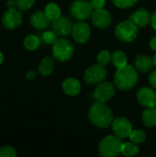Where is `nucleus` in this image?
<instances>
[{
	"mask_svg": "<svg viewBox=\"0 0 156 157\" xmlns=\"http://www.w3.org/2000/svg\"><path fill=\"white\" fill-rule=\"evenodd\" d=\"M139 152H140V148L138 144L133 142L123 143L121 146V154L125 156H135L139 154Z\"/></svg>",
	"mask_w": 156,
	"mask_h": 157,
	"instance_id": "nucleus-21",
	"label": "nucleus"
},
{
	"mask_svg": "<svg viewBox=\"0 0 156 157\" xmlns=\"http://www.w3.org/2000/svg\"><path fill=\"white\" fill-rule=\"evenodd\" d=\"M111 128L113 133L121 139L130 137V134L132 132V125L131 121L124 117L115 119L111 124Z\"/></svg>",
	"mask_w": 156,
	"mask_h": 157,
	"instance_id": "nucleus-9",
	"label": "nucleus"
},
{
	"mask_svg": "<svg viewBox=\"0 0 156 157\" xmlns=\"http://www.w3.org/2000/svg\"><path fill=\"white\" fill-rule=\"evenodd\" d=\"M22 23V13L17 8L10 7L6 10L2 17V24L6 29H15Z\"/></svg>",
	"mask_w": 156,
	"mask_h": 157,
	"instance_id": "nucleus-8",
	"label": "nucleus"
},
{
	"mask_svg": "<svg viewBox=\"0 0 156 157\" xmlns=\"http://www.w3.org/2000/svg\"><path fill=\"white\" fill-rule=\"evenodd\" d=\"M14 6H17V2L14 1V0H8V2H7V6L13 7Z\"/></svg>",
	"mask_w": 156,
	"mask_h": 157,
	"instance_id": "nucleus-36",
	"label": "nucleus"
},
{
	"mask_svg": "<svg viewBox=\"0 0 156 157\" xmlns=\"http://www.w3.org/2000/svg\"><path fill=\"white\" fill-rule=\"evenodd\" d=\"M130 139L137 144H143L146 140V133L142 130H132L130 134Z\"/></svg>",
	"mask_w": 156,
	"mask_h": 157,
	"instance_id": "nucleus-25",
	"label": "nucleus"
},
{
	"mask_svg": "<svg viewBox=\"0 0 156 157\" xmlns=\"http://www.w3.org/2000/svg\"><path fill=\"white\" fill-rule=\"evenodd\" d=\"M138 0H112L113 4L120 8H129L133 6Z\"/></svg>",
	"mask_w": 156,
	"mask_h": 157,
	"instance_id": "nucleus-27",
	"label": "nucleus"
},
{
	"mask_svg": "<svg viewBox=\"0 0 156 157\" xmlns=\"http://www.w3.org/2000/svg\"><path fill=\"white\" fill-rule=\"evenodd\" d=\"M107 76V70L100 63H96L89 66L84 74V81L91 86L98 85L105 80Z\"/></svg>",
	"mask_w": 156,
	"mask_h": 157,
	"instance_id": "nucleus-7",
	"label": "nucleus"
},
{
	"mask_svg": "<svg viewBox=\"0 0 156 157\" xmlns=\"http://www.w3.org/2000/svg\"><path fill=\"white\" fill-rule=\"evenodd\" d=\"M148 80H149V83L152 86V87H154V89H156V69L154 70L150 74V75L148 77Z\"/></svg>",
	"mask_w": 156,
	"mask_h": 157,
	"instance_id": "nucleus-32",
	"label": "nucleus"
},
{
	"mask_svg": "<svg viewBox=\"0 0 156 157\" xmlns=\"http://www.w3.org/2000/svg\"><path fill=\"white\" fill-rule=\"evenodd\" d=\"M136 98L139 104L145 108L156 106V92L154 87L143 86L140 88L136 94Z\"/></svg>",
	"mask_w": 156,
	"mask_h": 157,
	"instance_id": "nucleus-11",
	"label": "nucleus"
},
{
	"mask_svg": "<svg viewBox=\"0 0 156 157\" xmlns=\"http://www.w3.org/2000/svg\"><path fill=\"white\" fill-rule=\"evenodd\" d=\"M153 61H154V65L156 66V53L154 55V57H153Z\"/></svg>",
	"mask_w": 156,
	"mask_h": 157,
	"instance_id": "nucleus-38",
	"label": "nucleus"
},
{
	"mask_svg": "<svg viewBox=\"0 0 156 157\" xmlns=\"http://www.w3.org/2000/svg\"><path fill=\"white\" fill-rule=\"evenodd\" d=\"M53 68H54V60L51 57L47 56L43 58L42 61L40 62L39 65V73L43 76H48L52 73Z\"/></svg>",
	"mask_w": 156,
	"mask_h": 157,
	"instance_id": "nucleus-20",
	"label": "nucleus"
},
{
	"mask_svg": "<svg viewBox=\"0 0 156 157\" xmlns=\"http://www.w3.org/2000/svg\"><path fill=\"white\" fill-rule=\"evenodd\" d=\"M26 78L29 79V80H32V79H35L36 78V73L32 70L29 71L27 74H26Z\"/></svg>",
	"mask_w": 156,
	"mask_h": 157,
	"instance_id": "nucleus-33",
	"label": "nucleus"
},
{
	"mask_svg": "<svg viewBox=\"0 0 156 157\" xmlns=\"http://www.w3.org/2000/svg\"><path fill=\"white\" fill-rule=\"evenodd\" d=\"M88 119L90 122L99 129H107L113 122V113L105 102L96 101L88 110Z\"/></svg>",
	"mask_w": 156,
	"mask_h": 157,
	"instance_id": "nucleus-1",
	"label": "nucleus"
},
{
	"mask_svg": "<svg viewBox=\"0 0 156 157\" xmlns=\"http://www.w3.org/2000/svg\"><path fill=\"white\" fill-rule=\"evenodd\" d=\"M3 61H4V55H3V53L0 52V64L3 63Z\"/></svg>",
	"mask_w": 156,
	"mask_h": 157,
	"instance_id": "nucleus-37",
	"label": "nucleus"
},
{
	"mask_svg": "<svg viewBox=\"0 0 156 157\" xmlns=\"http://www.w3.org/2000/svg\"><path fill=\"white\" fill-rule=\"evenodd\" d=\"M115 86L110 82H101L97 85L95 90V98L101 102H107L110 100L115 95Z\"/></svg>",
	"mask_w": 156,
	"mask_h": 157,
	"instance_id": "nucleus-14",
	"label": "nucleus"
},
{
	"mask_svg": "<svg viewBox=\"0 0 156 157\" xmlns=\"http://www.w3.org/2000/svg\"><path fill=\"white\" fill-rule=\"evenodd\" d=\"M91 20L97 28L106 29L110 26L112 22V17L108 10L104 8H98L94 9L93 14L91 16Z\"/></svg>",
	"mask_w": 156,
	"mask_h": 157,
	"instance_id": "nucleus-13",
	"label": "nucleus"
},
{
	"mask_svg": "<svg viewBox=\"0 0 156 157\" xmlns=\"http://www.w3.org/2000/svg\"><path fill=\"white\" fill-rule=\"evenodd\" d=\"M51 26L57 37H65L72 34L74 24L67 17H60L57 19L52 20Z\"/></svg>",
	"mask_w": 156,
	"mask_h": 157,
	"instance_id": "nucleus-10",
	"label": "nucleus"
},
{
	"mask_svg": "<svg viewBox=\"0 0 156 157\" xmlns=\"http://www.w3.org/2000/svg\"><path fill=\"white\" fill-rule=\"evenodd\" d=\"M90 28L86 22L79 20L73 26L72 36L74 40L78 43H86L90 37Z\"/></svg>",
	"mask_w": 156,
	"mask_h": 157,
	"instance_id": "nucleus-12",
	"label": "nucleus"
},
{
	"mask_svg": "<svg viewBox=\"0 0 156 157\" xmlns=\"http://www.w3.org/2000/svg\"><path fill=\"white\" fill-rule=\"evenodd\" d=\"M154 66V63L153 58L147 55L140 54L135 59V67L140 72L147 73L150 70H152Z\"/></svg>",
	"mask_w": 156,
	"mask_h": 157,
	"instance_id": "nucleus-18",
	"label": "nucleus"
},
{
	"mask_svg": "<svg viewBox=\"0 0 156 157\" xmlns=\"http://www.w3.org/2000/svg\"><path fill=\"white\" fill-rule=\"evenodd\" d=\"M143 122L146 127L153 128L156 126V108L151 107L147 108L142 115Z\"/></svg>",
	"mask_w": 156,
	"mask_h": 157,
	"instance_id": "nucleus-19",
	"label": "nucleus"
},
{
	"mask_svg": "<svg viewBox=\"0 0 156 157\" xmlns=\"http://www.w3.org/2000/svg\"><path fill=\"white\" fill-rule=\"evenodd\" d=\"M74 53L73 43L66 39H58L52 44V55L58 62L69 61Z\"/></svg>",
	"mask_w": 156,
	"mask_h": 157,
	"instance_id": "nucleus-5",
	"label": "nucleus"
},
{
	"mask_svg": "<svg viewBox=\"0 0 156 157\" xmlns=\"http://www.w3.org/2000/svg\"><path fill=\"white\" fill-rule=\"evenodd\" d=\"M63 90L68 96H76L81 90L80 82L74 77H68L63 82Z\"/></svg>",
	"mask_w": 156,
	"mask_h": 157,
	"instance_id": "nucleus-16",
	"label": "nucleus"
},
{
	"mask_svg": "<svg viewBox=\"0 0 156 157\" xmlns=\"http://www.w3.org/2000/svg\"><path fill=\"white\" fill-rule=\"evenodd\" d=\"M94 11V7L91 3L86 0L74 1L70 6V13L73 17L77 20H86L89 18Z\"/></svg>",
	"mask_w": 156,
	"mask_h": 157,
	"instance_id": "nucleus-6",
	"label": "nucleus"
},
{
	"mask_svg": "<svg viewBox=\"0 0 156 157\" xmlns=\"http://www.w3.org/2000/svg\"><path fill=\"white\" fill-rule=\"evenodd\" d=\"M130 19L132 20L138 27H145L151 22V16L146 9L141 8L135 11L131 17Z\"/></svg>",
	"mask_w": 156,
	"mask_h": 157,
	"instance_id": "nucleus-17",
	"label": "nucleus"
},
{
	"mask_svg": "<svg viewBox=\"0 0 156 157\" xmlns=\"http://www.w3.org/2000/svg\"><path fill=\"white\" fill-rule=\"evenodd\" d=\"M17 6L19 10H28L35 4V0H17Z\"/></svg>",
	"mask_w": 156,
	"mask_h": 157,
	"instance_id": "nucleus-28",
	"label": "nucleus"
},
{
	"mask_svg": "<svg viewBox=\"0 0 156 157\" xmlns=\"http://www.w3.org/2000/svg\"><path fill=\"white\" fill-rule=\"evenodd\" d=\"M123 142L121 138L114 135L104 137L98 145V153L103 157H116L121 154Z\"/></svg>",
	"mask_w": 156,
	"mask_h": 157,
	"instance_id": "nucleus-3",
	"label": "nucleus"
},
{
	"mask_svg": "<svg viewBox=\"0 0 156 157\" xmlns=\"http://www.w3.org/2000/svg\"><path fill=\"white\" fill-rule=\"evenodd\" d=\"M44 12L51 21L61 17V8L55 3H49L45 6Z\"/></svg>",
	"mask_w": 156,
	"mask_h": 157,
	"instance_id": "nucleus-23",
	"label": "nucleus"
},
{
	"mask_svg": "<svg viewBox=\"0 0 156 157\" xmlns=\"http://www.w3.org/2000/svg\"><path fill=\"white\" fill-rule=\"evenodd\" d=\"M149 46H150V48H151L153 51L156 52V36L153 37V38L151 39L150 43H149Z\"/></svg>",
	"mask_w": 156,
	"mask_h": 157,
	"instance_id": "nucleus-34",
	"label": "nucleus"
},
{
	"mask_svg": "<svg viewBox=\"0 0 156 157\" xmlns=\"http://www.w3.org/2000/svg\"><path fill=\"white\" fill-rule=\"evenodd\" d=\"M139 80L138 73L132 65L126 64L118 68L114 75V85L120 91H129L133 88Z\"/></svg>",
	"mask_w": 156,
	"mask_h": 157,
	"instance_id": "nucleus-2",
	"label": "nucleus"
},
{
	"mask_svg": "<svg viewBox=\"0 0 156 157\" xmlns=\"http://www.w3.org/2000/svg\"><path fill=\"white\" fill-rule=\"evenodd\" d=\"M97 61L98 63L105 66L108 64L109 62L111 61V54L108 51H101L97 56Z\"/></svg>",
	"mask_w": 156,
	"mask_h": 157,
	"instance_id": "nucleus-26",
	"label": "nucleus"
},
{
	"mask_svg": "<svg viewBox=\"0 0 156 157\" xmlns=\"http://www.w3.org/2000/svg\"><path fill=\"white\" fill-rule=\"evenodd\" d=\"M16 155V150L11 146H5L0 149V157H15Z\"/></svg>",
	"mask_w": 156,
	"mask_h": 157,
	"instance_id": "nucleus-29",
	"label": "nucleus"
},
{
	"mask_svg": "<svg viewBox=\"0 0 156 157\" xmlns=\"http://www.w3.org/2000/svg\"><path fill=\"white\" fill-rule=\"evenodd\" d=\"M90 3L94 9H98L104 7V6L106 5V0H90Z\"/></svg>",
	"mask_w": 156,
	"mask_h": 157,
	"instance_id": "nucleus-31",
	"label": "nucleus"
},
{
	"mask_svg": "<svg viewBox=\"0 0 156 157\" xmlns=\"http://www.w3.org/2000/svg\"><path fill=\"white\" fill-rule=\"evenodd\" d=\"M30 24L37 29H44L51 24V19L47 17L44 11H36L30 17Z\"/></svg>",
	"mask_w": 156,
	"mask_h": 157,
	"instance_id": "nucleus-15",
	"label": "nucleus"
},
{
	"mask_svg": "<svg viewBox=\"0 0 156 157\" xmlns=\"http://www.w3.org/2000/svg\"><path fill=\"white\" fill-rule=\"evenodd\" d=\"M128 58L124 52L122 51H116L111 54V63L117 68L123 67L127 64Z\"/></svg>",
	"mask_w": 156,
	"mask_h": 157,
	"instance_id": "nucleus-22",
	"label": "nucleus"
},
{
	"mask_svg": "<svg viewBox=\"0 0 156 157\" xmlns=\"http://www.w3.org/2000/svg\"><path fill=\"white\" fill-rule=\"evenodd\" d=\"M40 40L36 35H29L24 40V46L27 50L34 51L40 46Z\"/></svg>",
	"mask_w": 156,
	"mask_h": 157,
	"instance_id": "nucleus-24",
	"label": "nucleus"
},
{
	"mask_svg": "<svg viewBox=\"0 0 156 157\" xmlns=\"http://www.w3.org/2000/svg\"><path fill=\"white\" fill-rule=\"evenodd\" d=\"M42 40L47 44H53L54 41L57 40V35L51 30V31H45L42 34Z\"/></svg>",
	"mask_w": 156,
	"mask_h": 157,
	"instance_id": "nucleus-30",
	"label": "nucleus"
},
{
	"mask_svg": "<svg viewBox=\"0 0 156 157\" xmlns=\"http://www.w3.org/2000/svg\"><path fill=\"white\" fill-rule=\"evenodd\" d=\"M151 25L154 28V29L156 30V11L153 13V15L151 16Z\"/></svg>",
	"mask_w": 156,
	"mask_h": 157,
	"instance_id": "nucleus-35",
	"label": "nucleus"
},
{
	"mask_svg": "<svg viewBox=\"0 0 156 157\" xmlns=\"http://www.w3.org/2000/svg\"><path fill=\"white\" fill-rule=\"evenodd\" d=\"M114 33L119 40L123 42H131L137 38L139 29L138 26L132 20L129 19L117 24Z\"/></svg>",
	"mask_w": 156,
	"mask_h": 157,
	"instance_id": "nucleus-4",
	"label": "nucleus"
}]
</instances>
